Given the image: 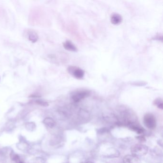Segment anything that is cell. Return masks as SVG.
I'll return each mask as SVG.
<instances>
[{"label": "cell", "instance_id": "cell-4", "mask_svg": "<svg viewBox=\"0 0 163 163\" xmlns=\"http://www.w3.org/2000/svg\"><path fill=\"white\" fill-rule=\"evenodd\" d=\"M68 72L73 76L77 79H82L84 77L85 72L83 69L74 67H70L68 68Z\"/></svg>", "mask_w": 163, "mask_h": 163}, {"label": "cell", "instance_id": "cell-9", "mask_svg": "<svg viewBox=\"0 0 163 163\" xmlns=\"http://www.w3.org/2000/svg\"><path fill=\"white\" fill-rule=\"evenodd\" d=\"M43 123L48 127L51 128H53L56 125V122L54 120L50 117H47L45 118L43 121Z\"/></svg>", "mask_w": 163, "mask_h": 163}, {"label": "cell", "instance_id": "cell-11", "mask_svg": "<svg viewBox=\"0 0 163 163\" xmlns=\"http://www.w3.org/2000/svg\"><path fill=\"white\" fill-rule=\"evenodd\" d=\"M10 155L12 160L15 163H23V162H22L20 156L18 155L12 153Z\"/></svg>", "mask_w": 163, "mask_h": 163}, {"label": "cell", "instance_id": "cell-14", "mask_svg": "<svg viewBox=\"0 0 163 163\" xmlns=\"http://www.w3.org/2000/svg\"><path fill=\"white\" fill-rule=\"evenodd\" d=\"M92 163V162H87V163Z\"/></svg>", "mask_w": 163, "mask_h": 163}, {"label": "cell", "instance_id": "cell-1", "mask_svg": "<svg viewBox=\"0 0 163 163\" xmlns=\"http://www.w3.org/2000/svg\"><path fill=\"white\" fill-rule=\"evenodd\" d=\"M132 155L137 156H142L145 155L148 152V147L146 145L137 144L133 145L131 149Z\"/></svg>", "mask_w": 163, "mask_h": 163}, {"label": "cell", "instance_id": "cell-8", "mask_svg": "<svg viewBox=\"0 0 163 163\" xmlns=\"http://www.w3.org/2000/svg\"><path fill=\"white\" fill-rule=\"evenodd\" d=\"M28 36L29 40L33 43H35L38 39V34L35 32L34 31L30 30L28 31Z\"/></svg>", "mask_w": 163, "mask_h": 163}, {"label": "cell", "instance_id": "cell-10", "mask_svg": "<svg viewBox=\"0 0 163 163\" xmlns=\"http://www.w3.org/2000/svg\"><path fill=\"white\" fill-rule=\"evenodd\" d=\"M128 126H129V128L131 129V130L135 131L137 134H142V133L144 132V130L143 128H141L140 127L137 125H135L134 123L130 124V125H128Z\"/></svg>", "mask_w": 163, "mask_h": 163}, {"label": "cell", "instance_id": "cell-6", "mask_svg": "<svg viewBox=\"0 0 163 163\" xmlns=\"http://www.w3.org/2000/svg\"><path fill=\"white\" fill-rule=\"evenodd\" d=\"M122 21V18L121 15L117 13H114L112 14L111 17V23L115 25H117L121 24Z\"/></svg>", "mask_w": 163, "mask_h": 163}, {"label": "cell", "instance_id": "cell-7", "mask_svg": "<svg viewBox=\"0 0 163 163\" xmlns=\"http://www.w3.org/2000/svg\"><path fill=\"white\" fill-rule=\"evenodd\" d=\"M63 47L66 50L68 51L76 52L78 51L77 48H76L75 45L69 40H67L63 43Z\"/></svg>", "mask_w": 163, "mask_h": 163}, {"label": "cell", "instance_id": "cell-5", "mask_svg": "<svg viewBox=\"0 0 163 163\" xmlns=\"http://www.w3.org/2000/svg\"><path fill=\"white\" fill-rule=\"evenodd\" d=\"M124 163H140L139 158L133 155H127L124 157Z\"/></svg>", "mask_w": 163, "mask_h": 163}, {"label": "cell", "instance_id": "cell-3", "mask_svg": "<svg viewBox=\"0 0 163 163\" xmlns=\"http://www.w3.org/2000/svg\"><path fill=\"white\" fill-rule=\"evenodd\" d=\"M90 91L86 90L78 91L73 94L72 99L74 102H79L80 101L88 97L90 95Z\"/></svg>", "mask_w": 163, "mask_h": 163}, {"label": "cell", "instance_id": "cell-13", "mask_svg": "<svg viewBox=\"0 0 163 163\" xmlns=\"http://www.w3.org/2000/svg\"><path fill=\"white\" fill-rule=\"evenodd\" d=\"M35 102H36V104H38V105H39L41 106L47 107L48 106V103L47 101H43V100H36V101H35Z\"/></svg>", "mask_w": 163, "mask_h": 163}, {"label": "cell", "instance_id": "cell-2", "mask_svg": "<svg viewBox=\"0 0 163 163\" xmlns=\"http://www.w3.org/2000/svg\"><path fill=\"white\" fill-rule=\"evenodd\" d=\"M144 123L147 128L150 129H154L156 127V125L155 117L151 113H147L144 116Z\"/></svg>", "mask_w": 163, "mask_h": 163}, {"label": "cell", "instance_id": "cell-12", "mask_svg": "<svg viewBox=\"0 0 163 163\" xmlns=\"http://www.w3.org/2000/svg\"><path fill=\"white\" fill-rule=\"evenodd\" d=\"M155 105L158 107L159 109L162 110L163 108V101L162 99L160 98H158V99H155L154 102Z\"/></svg>", "mask_w": 163, "mask_h": 163}]
</instances>
